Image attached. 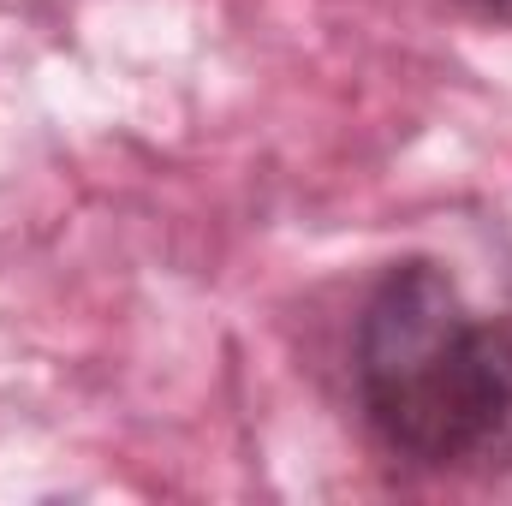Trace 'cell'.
<instances>
[{"label":"cell","instance_id":"cell-2","mask_svg":"<svg viewBox=\"0 0 512 506\" xmlns=\"http://www.w3.org/2000/svg\"><path fill=\"white\" fill-rule=\"evenodd\" d=\"M477 18H489V24H512V0H465Z\"/></svg>","mask_w":512,"mask_h":506},{"label":"cell","instance_id":"cell-1","mask_svg":"<svg viewBox=\"0 0 512 506\" xmlns=\"http://www.w3.org/2000/svg\"><path fill=\"white\" fill-rule=\"evenodd\" d=\"M352 381L370 435L417 471H512V310L471 316L459 280L393 262L364 298Z\"/></svg>","mask_w":512,"mask_h":506}]
</instances>
